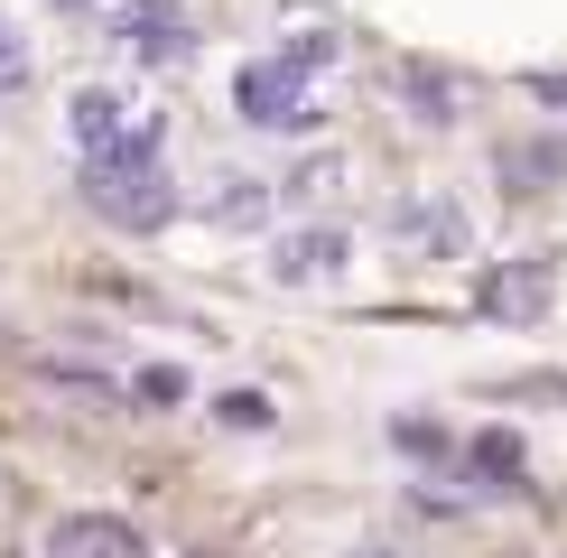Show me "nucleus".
Returning <instances> with one entry per match:
<instances>
[{
	"label": "nucleus",
	"instance_id": "f257e3e1",
	"mask_svg": "<svg viewBox=\"0 0 567 558\" xmlns=\"http://www.w3.org/2000/svg\"><path fill=\"white\" fill-rule=\"evenodd\" d=\"M84 205L112 232H158L177 215V177L158 149H122V158H84Z\"/></svg>",
	"mask_w": 567,
	"mask_h": 558
},
{
	"label": "nucleus",
	"instance_id": "f03ea898",
	"mask_svg": "<svg viewBox=\"0 0 567 558\" xmlns=\"http://www.w3.org/2000/svg\"><path fill=\"white\" fill-rule=\"evenodd\" d=\"M233 112H243L251 131H317V75L279 46V56H251L243 75H233Z\"/></svg>",
	"mask_w": 567,
	"mask_h": 558
},
{
	"label": "nucleus",
	"instance_id": "7ed1b4c3",
	"mask_svg": "<svg viewBox=\"0 0 567 558\" xmlns=\"http://www.w3.org/2000/svg\"><path fill=\"white\" fill-rule=\"evenodd\" d=\"M65 131H75V149L84 158H122V149H158V122L131 103V93H112V84H84L75 103H65Z\"/></svg>",
	"mask_w": 567,
	"mask_h": 558
},
{
	"label": "nucleus",
	"instance_id": "20e7f679",
	"mask_svg": "<svg viewBox=\"0 0 567 558\" xmlns=\"http://www.w3.org/2000/svg\"><path fill=\"white\" fill-rule=\"evenodd\" d=\"M549 298H558V261H549V251H522V261H493L484 270L475 308L503 317V326H539V317H549Z\"/></svg>",
	"mask_w": 567,
	"mask_h": 558
},
{
	"label": "nucleus",
	"instance_id": "39448f33",
	"mask_svg": "<svg viewBox=\"0 0 567 558\" xmlns=\"http://www.w3.org/2000/svg\"><path fill=\"white\" fill-rule=\"evenodd\" d=\"M112 46L140 56V65H177L186 46H196V19H186L177 0H122V10H112Z\"/></svg>",
	"mask_w": 567,
	"mask_h": 558
},
{
	"label": "nucleus",
	"instance_id": "423d86ee",
	"mask_svg": "<svg viewBox=\"0 0 567 558\" xmlns=\"http://www.w3.org/2000/svg\"><path fill=\"white\" fill-rule=\"evenodd\" d=\"M391 242L419 251V261H456V251L475 242V224H465L456 196H400L391 205Z\"/></svg>",
	"mask_w": 567,
	"mask_h": 558
},
{
	"label": "nucleus",
	"instance_id": "0eeeda50",
	"mask_svg": "<svg viewBox=\"0 0 567 558\" xmlns=\"http://www.w3.org/2000/svg\"><path fill=\"white\" fill-rule=\"evenodd\" d=\"M344 261H353V232L344 224H298V232H279L270 279H279V289H317V279H336Z\"/></svg>",
	"mask_w": 567,
	"mask_h": 558
},
{
	"label": "nucleus",
	"instance_id": "6e6552de",
	"mask_svg": "<svg viewBox=\"0 0 567 558\" xmlns=\"http://www.w3.org/2000/svg\"><path fill=\"white\" fill-rule=\"evenodd\" d=\"M47 558H150V540H140V521H122V512H65L47 530Z\"/></svg>",
	"mask_w": 567,
	"mask_h": 558
},
{
	"label": "nucleus",
	"instance_id": "1a4fd4ad",
	"mask_svg": "<svg viewBox=\"0 0 567 558\" xmlns=\"http://www.w3.org/2000/svg\"><path fill=\"white\" fill-rule=\"evenodd\" d=\"M205 215H215L224 232H251V224H270V177H224Z\"/></svg>",
	"mask_w": 567,
	"mask_h": 558
},
{
	"label": "nucleus",
	"instance_id": "9d476101",
	"mask_svg": "<svg viewBox=\"0 0 567 558\" xmlns=\"http://www.w3.org/2000/svg\"><path fill=\"white\" fill-rule=\"evenodd\" d=\"M567 177V140H512L503 149V186H549Z\"/></svg>",
	"mask_w": 567,
	"mask_h": 558
},
{
	"label": "nucleus",
	"instance_id": "9b49d317",
	"mask_svg": "<svg viewBox=\"0 0 567 558\" xmlns=\"http://www.w3.org/2000/svg\"><path fill=\"white\" fill-rule=\"evenodd\" d=\"M475 475H484V484H512V475H522V437H512V428H484V437H475Z\"/></svg>",
	"mask_w": 567,
	"mask_h": 558
},
{
	"label": "nucleus",
	"instance_id": "f8f14e48",
	"mask_svg": "<svg viewBox=\"0 0 567 558\" xmlns=\"http://www.w3.org/2000/svg\"><path fill=\"white\" fill-rule=\"evenodd\" d=\"M400 84H410L419 122H456V84H446V75H429V65H410V75H400Z\"/></svg>",
	"mask_w": 567,
	"mask_h": 558
},
{
	"label": "nucleus",
	"instance_id": "ddd939ff",
	"mask_svg": "<svg viewBox=\"0 0 567 558\" xmlns=\"http://www.w3.org/2000/svg\"><path fill=\"white\" fill-rule=\"evenodd\" d=\"M131 401H150V410L186 401V372H177V363H150V372H131Z\"/></svg>",
	"mask_w": 567,
	"mask_h": 558
},
{
	"label": "nucleus",
	"instance_id": "4468645a",
	"mask_svg": "<svg viewBox=\"0 0 567 558\" xmlns=\"http://www.w3.org/2000/svg\"><path fill=\"white\" fill-rule=\"evenodd\" d=\"M215 418H224V428H270V401H261V391H224Z\"/></svg>",
	"mask_w": 567,
	"mask_h": 558
},
{
	"label": "nucleus",
	"instance_id": "2eb2a0df",
	"mask_svg": "<svg viewBox=\"0 0 567 558\" xmlns=\"http://www.w3.org/2000/svg\"><path fill=\"white\" fill-rule=\"evenodd\" d=\"M10 84H29V38L0 19V93H10Z\"/></svg>",
	"mask_w": 567,
	"mask_h": 558
},
{
	"label": "nucleus",
	"instance_id": "dca6fc26",
	"mask_svg": "<svg viewBox=\"0 0 567 558\" xmlns=\"http://www.w3.org/2000/svg\"><path fill=\"white\" fill-rule=\"evenodd\" d=\"M353 558H400V549H353Z\"/></svg>",
	"mask_w": 567,
	"mask_h": 558
},
{
	"label": "nucleus",
	"instance_id": "f3484780",
	"mask_svg": "<svg viewBox=\"0 0 567 558\" xmlns=\"http://www.w3.org/2000/svg\"><path fill=\"white\" fill-rule=\"evenodd\" d=\"M56 10H84V0H56Z\"/></svg>",
	"mask_w": 567,
	"mask_h": 558
}]
</instances>
